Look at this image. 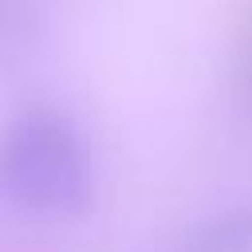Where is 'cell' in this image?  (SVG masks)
Here are the masks:
<instances>
[{
  "label": "cell",
  "instance_id": "1",
  "mask_svg": "<svg viewBox=\"0 0 252 252\" xmlns=\"http://www.w3.org/2000/svg\"><path fill=\"white\" fill-rule=\"evenodd\" d=\"M94 185V150L67 110L32 102L0 126V201L8 209L67 220L91 209Z\"/></svg>",
  "mask_w": 252,
  "mask_h": 252
},
{
  "label": "cell",
  "instance_id": "2",
  "mask_svg": "<svg viewBox=\"0 0 252 252\" xmlns=\"http://www.w3.org/2000/svg\"><path fill=\"white\" fill-rule=\"evenodd\" d=\"M158 252H252V205H220L185 220Z\"/></svg>",
  "mask_w": 252,
  "mask_h": 252
}]
</instances>
